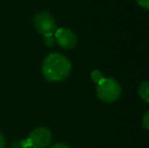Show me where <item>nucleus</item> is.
I'll use <instances>...</instances> for the list:
<instances>
[{
	"instance_id": "9b49d317",
	"label": "nucleus",
	"mask_w": 149,
	"mask_h": 148,
	"mask_svg": "<svg viewBox=\"0 0 149 148\" xmlns=\"http://www.w3.org/2000/svg\"><path fill=\"white\" fill-rule=\"evenodd\" d=\"M137 1H138V3L142 6V7L149 9V0H137Z\"/></svg>"
},
{
	"instance_id": "0eeeda50",
	"label": "nucleus",
	"mask_w": 149,
	"mask_h": 148,
	"mask_svg": "<svg viewBox=\"0 0 149 148\" xmlns=\"http://www.w3.org/2000/svg\"><path fill=\"white\" fill-rule=\"evenodd\" d=\"M45 37V44L47 46H49V47H52V46L55 45L56 43V39H55V36H54V34H51V35H46Z\"/></svg>"
},
{
	"instance_id": "20e7f679",
	"label": "nucleus",
	"mask_w": 149,
	"mask_h": 148,
	"mask_svg": "<svg viewBox=\"0 0 149 148\" xmlns=\"http://www.w3.org/2000/svg\"><path fill=\"white\" fill-rule=\"evenodd\" d=\"M33 24L38 32L44 36L54 34L57 30L55 18L48 11H41L36 14L33 17Z\"/></svg>"
},
{
	"instance_id": "423d86ee",
	"label": "nucleus",
	"mask_w": 149,
	"mask_h": 148,
	"mask_svg": "<svg viewBox=\"0 0 149 148\" xmlns=\"http://www.w3.org/2000/svg\"><path fill=\"white\" fill-rule=\"evenodd\" d=\"M139 95L142 99L149 103V81H143L139 86Z\"/></svg>"
},
{
	"instance_id": "f03ea898",
	"label": "nucleus",
	"mask_w": 149,
	"mask_h": 148,
	"mask_svg": "<svg viewBox=\"0 0 149 148\" xmlns=\"http://www.w3.org/2000/svg\"><path fill=\"white\" fill-rule=\"evenodd\" d=\"M97 97L106 103H113L121 94V86L115 79L104 78L97 83Z\"/></svg>"
},
{
	"instance_id": "6e6552de",
	"label": "nucleus",
	"mask_w": 149,
	"mask_h": 148,
	"mask_svg": "<svg viewBox=\"0 0 149 148\" xmlns=\"http://www.w3.org/2000/svg\"><path fill=\"white\" fill-rule=\"evenodd\" d=\"M91 78H92V80H93L94 82L98 83L100 81H102V79L104 78V75H102L100 71H98V70H94V71L91 73Z\"/></svg>"
},
{
	"instance_id": "39448f33",
	"label": "nucleus",
	"mask_w": 149,
	"mask_h": 148,
	"mask_svg": "<svg viewBox=\"0 0 149 148\" xmlns=\"http://www.w3.org/2000/svg\"><path fill=\"white\" fill-rule=\"evenodd\" d=\"M56 42L63 49H72L77 43V37L71 30L66 28H61L54 33Z\"/></svg>"
},
{
	"instance_id": "9d476101",
	"label": "nucleus",
	"mask_w": 149,
	"mask_h": 148,
	"mask_svg": "<svg viewBox=\"0 0 149 148\" xmlns=\"http://www.w3.org/2000/svg\"><path fill=\"white\" fill-rule=\"evenodd\" d=\"M10 148H26L24 144V140H19V141H14L11 144Z\"/></svg>"
},
{
	"instance_id": "7ed1b4c3",
	"label": "nucleus",
	"mask_w": 149,
	"mask_h": 148,
	"mask_svg": "<svg viewBox=\"0 0 149 148\" xmlns=\"http://www.w3.org/2000/svg\"><path fill=\"white\" fill-rule=\"evenodd\" d=\"M52 141V133L48 128L40 127L33 131L24 140L26 148H46Z\"/></svg>"
},
{
	"instance_id": "f257e3e1",
	"label": "nucleus",
	"mask_w": 149,
	"mask_h": 148,
	"mask_svg": "<svg viewBox=\"0 0 149 148\" xmlns=\"http://www.w3.org/2000/svg\"><path fill=\"white\" fill-rule=\"evenodd\" d=\"M71 71V63L64 55L52 53L44 59L42 72L47 80L60 82L64 80Z\"/></svg>"
},
{
	"instance_id": "f8f14e48",
	"label": "nucleus",
	"mask_w": 149,
	"mask_h": 148,
	"mask_svg": "<svg viewBox=\"0 0 149 148\" xmlns=\"http://www.w3.org/2000/svg\"><path fill=\"white\" fill-rule=\"evenodd\" d=\"M5 138H4V136L2 135V133L0 132V148H4L5 147Z\"/></svg>"
},
{
	"instance_id": "1a4fd4ad",
	"label": "nucleus",
	"mask_w": 149,
	"mask_h": 148,
	"mask_svg": "<svg viewBox=\"0 0 149 148\" xmlns=\"http://www.w3.org/2000/svg\"><path fill=\"white\" fill-rule=\"evenodd\" d=\"M142 125H143L144 128L149 130V111L144 115L143 121H142Z\"/></svg>"
},
{
	"instance_id": "ddd939ff",
	"label": "nucleus",
	"mask_w": 149,
	"mask_h": 148,
	"mask_svg": "<svg viewBox=\"0 0 149 148\" xmlns=\"http://www.w3.org/2000/svg\"><path fill=\"white\" fill-rule=\"evenodd\" d=\"M51 148H70V147H69L68 145L64 144V143H57V144H55Z\"/></svg>"
}]
</instances>
